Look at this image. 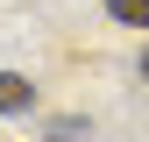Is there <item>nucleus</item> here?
<instances>
[{"label":"nucleus","mask_w":149,"mask_h":142,"mask_svg":"<svg viewBox=\"0 0 149 142\" xmlns=\"http://www.w3.org/2000/svg\"><path fill=\"white\" fill-rule=\"evenodd\" d=\"M29 106H36V85L22 71H0V114H29Z\"/></svg>","instance_id":"f257e3e1"},{"label":"nucleus","mask_w":149,"mask_h":142,"mask_svg":"<svg viewBox=\"0 0 149 142\" xmlns=\"http://www.w3.org/2000/svg\"><path fill=\"white\" fill-rule=\"evenodd\" d=\"M107 14L128 22V29H149V0H107Z\"/></svg>","instance_id":"f03ea898"},{"label":"nucleus","mask_w":149,"mask_h":142,"mask_svg":"<svg viewBox=\"0 0 149 142\" xmlns=\"http://www.w3.org/2000/svg\"><path fill=\"white\" fill-rule=\"evenodd\" d=\"M50 135L57 142H85V121H50Z\"/></svg>","instance_id":"7ed1b4c3"},{"label":"nucleus","mask_w":149,"mask_h":142,"mask_svg":"<svg viewBox=\"0 0 149 142\" xmlns=\"http://www.w3.org/2000/svg\"><path fill=\"white\" fill-rule=\"evenodd\" d=\"M142 78H149V50H142Z\"/></svg>","instance_id":"20e7f679"}]
</instances>
